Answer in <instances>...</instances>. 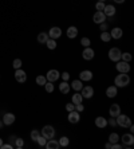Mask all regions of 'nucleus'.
<instances>
[{"label":"nucleus","mask_w":134,"mask_h":149,"mask_svg":"<svg viewBox=\"0 0 134 149\" xmlns=\"http://www.w3.org/2000/svg\"><path fill=\"white\" fill-rule=\"evenodd\" d=\"M71 90V87H70V83L67 82V81H62L59 85V91L62 94H68Z\"/></svg>","instance_id":"nucleus-22"},{"label":"nucleus","mask_w":134,"mask_h":149,"mask_svg":"<svg viewBox=\"0 0 134 149\" xmlns=\"http://www.w3.org/2000/svg\"><path fill=\"white\" fill-rule=\"evenodd\" d=\"M110 149H122V145H121L119 142H114V144H111V148Z\"/></svg>","instance_id":"nucleus-46"},{"label":"nucleus","mask_w":134,"mask_h":149,"mask_svg":"<svg viewBox=\"0 0 134 149\" xmlns=\"http://www.w3.org/2000/svg\"><path fill=\"white\" fill-rule=\"evenodd\" d=\"M98 1H103V3H105V1H106V0H98Z\"/></svg>","instance_id":"nucleus-53"},{"label":"nucleus","mask_w":134,"mask_h":149,"mask_svg":"<svg viewBox=\"0 0 134 149\" xmlns=\"http://www.w3.org/2000/svg\"><path fill=\"white\" fill-rule=\"evenodd\" d=\"M35 82H36V85H39V86H44L46 82H47L46 75H38L36 77V79H35Z\"/></svg>","instance_id":"nucleus-29"},{"label":"nucleus","mask_w":134,"mask_h":149,"mask_svg":"<svg viewBox=\"0 0 134 149\" xmlns=\"http://www.w3.org/2000/svg\"><path fill=\"white\" fill-rule=\"evenodd\" d=\"M60 77H62V81H70V73L68 71H63V73L60 74Z\"/></svg>","instance_id":"nucleus-39"},{"label":"nucleus","mask_w":134,"mask_h":149,"mask_svg":"<svg viewBox=\"0 0 134 149\" xmlns=\"http://www.w3.org/2000/svg\"><path fill=\"white\" fill-rule=\"evenodd\" d=\"M119 141H122V148H133L134 145L133 133H125L122 137H119Z\"/></svg>","instance_id":"nucleus-3"},{"label":"nucleus","mask_w":134,"mask_h":149,"mask_svg":"<svg viewBox=\"0 0 134 149\" xmlns=\"http://www.w3.org/2000/svg\"><path fill=\"white\" fill-rule=\"evenodd\" d=\"M42 136L43 137H46L47 140L54 139V137H55V129H54V126H51V125H46V126H43Z\"/></svg>","instance_id":"nucleus-6"},{"label":"nucleus","mask_w":134,"mask_h":149,"mask_svg":"<svg viewBox=\"0 0 134 149\" xmlns=\"http://www.w3.org/2000/svg\"><path fill=\"white\" fill-rule=\"evenodd\" d=\"M15 140H16V136H11V137H10V140H8V141L11 142V145H14V144H15Z\"/></svg>","instance_id":"nucleus-47"},{"label":"nucleus","mask_w":134,"mask_h":149,"mask_svg":"<svg viewBox=\"0 0 134 149\" xmlns=\"http://www.w3.org/2000/svg\"><path fill=\"white\" fill-rule=\"evenodd\" d=\"M59 145L60 146H68V145H70V140H68V137L62 136V137L59 139Z\"/></svg>","instance_id":"nucleus-32"},{"label":"nucleus","mask_w":134,"mask_h":149,"mask_svg":"<svg viewBox=\"0 0 134 149\" xmlns=\"http://www.w3.org/2000/svg\"><path fill=\"white\" fill-rule=\"evenodd\" d=\"M93 78H94V74H93L91 70H83L79 73V79L82 82H90Z\"/></svg>","instance_id":"nucleus-9"},{"label":"nucleus","mask_w":134,"mask_h":149,"mask_svg":"<svg viewBox=\"0 0 134 149\" xmlns=\"http://www.w3.org/2000/svg\"><path fill=\"white\" fill-rule=\"evenodd\" d=\"M117 95H118V87H117L115 85L109 86L106 89V97L107 98H115Z\"/></svg>","instance_id":"nucleus-17"},{"label":"nucleus","mask_w":134,"mask_h":149,"mask_svg":"<svg viewBox=\"0 0 134 149\" xmlns=\"http://www.w3.org/2000/svg\"><path fill=\"white\" fill-rule=\"evenodd\" d=\"M105 148L106 149H110V148H111V142H110V141L106 142V144H105Z\"/></svg>","instance_id":"nucleus-48"},{"label":"nucleus","mask_w":134,"mask_h":149,"mask_svg":"<svg viewBox=\"0 0 134 149\" xmlns=\"http://www.w3.org/2000/svg\"><path fill=\"white\" fill-rule=\"evenodd\" d=\"M115 69L118 73H126L129 74V71H130V65H129V62H124V61H118V62H115Z\"/></svg>","instance_id":"nucleus-5"},{"label":"nucleus","mask_w":134,"mask_h":149,"mask_svg":"<svg viewBox=\"0 0 134 149\" xmlns=\"http://www.w3.org/2000/svg\"><path fill=\"white\" fill-rule=\"evenodd\" d=\"M102 12L106 15V16L111 17V16H114V15H115L117 8H115V6H113V4H105V8H103Z\"/></svg>","instance_id":"nucleus-15"},{"label":"nucleus","mask_w":134,"mask_h":149,"mask_svg":"<svg viewBox=\"0 0 134 149\" xmlns=\"http://www.w3.org/2000/svg\"><path fill=\"white\" fill-rule=\"evenodd\" d=\"M70 87L73 89V90H75V91H81L82 87H83V82H82L81 79H74L73 82L70 83Z\"/></svg>","instance_id":"nucleus-24"},{"label":"nucleus","mask_w":134,"mask_h":149,"mask_svg":"<svg viewBox=\"0 0 134 149\" xmlns=\"http://www.w3.org/2000/svg\"><path fill=\"white\" fill-rule=\"evenodd\" d=\"M109 141L111 142V144H114V142H119V134H118V133H115V132L110 133Z\"/></svg>","instance_id":"nucleus-31"},{"label":"nucleus","mask_w":134,"mask_h":149,"mask_svg":"<svg viewBox=\"0 0 134 149\" xmlns=\"http://www.w3.org/2000/svg\"><path fill=\"white\" fill-rule=\"evenodd\" d=\"M94 124H95L97 128H99V129H105L106 126H107V120H106L105 117H102V116H98V117L95 118Z\"/></svg>","instance_id":"nucleus-19"},{"label":"nucleus","mask_w":134,"mask_h":149,"mask_svg":"<svg viewBox=\"0 0 134 149\" xmlns=\"http://www.w3.org/2000/svg\"><path fill=\"white\" fill-rule=\"evenodd\" d=\"M21 59H15L14 62H12V66H14L15 70H18V69H21Z\"/></svg>","instance_id":"nucleus-37"},{"label":"nucleus","mask_w":134,"mask_h":149,"mask_svg":"<svg viewBox=\"0 0 134 149\" xmlns=\"http://www.w3.org/2000/svg\"><path fill=\"white\" fill-rule=\"evenodd\" d=\"M109 114H110V117H114V118H115L117 116H119L121 114V106L118 104H113L109 109Z\"/></svg>","instance_id":"nucleus-18"},{"label":"nucleus","mask_w":134,"mask_h":149,"mask_svg":"<svg viewBox=\"0 0 134 149\" xmlns=\"http://www.w3.org/2000/svg\"><path fill=\"white\" fill-rule=\"evenodd\" d=\"M14 146H15V148H18V149L23 148V146H24V141H23V139H20V137H16Z\"/></svg>","instance_id":"nucleus-35"},{"label":"nucleus","mask_w":134,"mask_h":149,"mask_svg":"<svg viewBox=\"0 0 134 149\" xmlns=\"http://www.w3.org/2000/svg\"><path fill=\"white\" fill-rule=\"evenodd\" d=\"M131 59H133V56H131L130 52H122L121 54V61H124V62H131Z\"/></svg>","instance_id":"nucleus-30"},{"label":"nucleus","mask_w":134,"mask_h":149,"mask_svg":"<svg viewBox=\"0 0 134 149\" xmlns=\"http://www.w3.org/2000/svg\"><path fill=\"white\" fill-rule=\"evenodd\" d=\"M66 110H67V111L75 110V105L73 104V102H68V104H66Z\"/></svg>","instance_id":"nucleus-42"},{"label":"nucleus","mask_w":134,"mask_h":149,"mask_svg":"<svg viewBox=\"0 0 134 149\" xmlns=\"http://www.w3.org/2000/svg\"><path fill=\"white\" fill-rule=\"evenodd\" d=\"M129 129H130V133H133V132H134V126H133V124H131L130 126H129Z\"/></svg>","instance_id":"nucleus-50"},{"label":"nucleus","mask_w":134,"mask_h":149,"mask_svg":"<svg viewBox=\"0 0 134 149\" xmlns=\"http://www.w3.org/2000/svg\"><path fill=\"white\" fill-rule=\"evenodd\" d=\"M99 26V30H101V32H103V31H107V23L106 22H103V23H101V24H98Z\"/></svg>","instance_id":"nucleus-43"},{"label":"nucleus","mask_w":134,"mask_h":149,"mask_svg":"<svg viewBox=\"0 0 134 149\" xmlns=\"http://www.w3.org/2000/svg\"><path fill=\"white\" fill-rule=\"evenodd\" d=\"M67 120L70 124H78L79 120H81V116L78 113L77 110H73V111H68V116H67Z\"/></svg>","instance_id":"nucleus-14"},{"label":"nucleus","mask_w":134,"mask_h":149,"mask_svg":"<svg viewBox=\"0 0 134 149\" xmlns=\"http://www.w3.org/2000/svg\"><path fill=\"white\" fill-rule=\"evenodd\" d=\"M115 121H117V126H121V128H125V129H127L131 125L130 117L126 114H122V113H121L119 116H117Z\"/></svg>","instance_id":"nucleus-2"},{"label":"nucleus","mask_w":134,"mask_h":149,"mask_svg":"<svg viewBox=\"0 0 134 149\" xmlns=\"http://www.w3.org/2000/svg\"><path fill=\"white\" fill-rule=\"evenodd\" d=\"M36 142L39 144V146H44L46 145V142H47V139L46 137H43V136H40V137L36 140Z\"/></svg>","instance_id":"nucleus-38"},{"label":"nucleus","mask_w":134,"mask_h":149,"mask_svg":"<svg viewBox=\"0 0 134 149\" xmlns=\"http://www.w3.org/2000/svg\"><path fill=\"white\" fill-rule=\"evenodd\" d=\"M130 83V77L126 73H118V75H115L114 78V85L117 87H126Z\"/></svg>","instance_id":"nucleus-1"},{"label":"nucleus","mask_w":134,"mask_h":149,"mask_svg":"<svg viewBox=\"0 0 134 149\" xmlns=\"http://www.w3.org/2000/svg\"><path fill=\"white\" fill-rule=\"evenodd\" d=\"M15 79L18 81L19 83H24L26 81H27V74H26V71H23L21 69L15 70Z\"/></svg>","instance_id":"nucleus-13"},{"label":"nucleus","mask_w":134,"mask_h":149,"mask_svg":"<svg viewBox=\"0 0 134 149\" xmlns=\"http://www.w3.org/2000/svg\"><path fill=\"white\" fill-rule=\"evenodd\" d=\"M44 146H46L47 149H59L60 148L59 141H57V140H54V139L47 140V142H46V145Z\"/></svg>","instance_id":"nucleus-23"},{"label":"nucleus","mask_w":134,"mask_h":149,"mask_svg":"<svg viewBox=\"0 0 134 149\" xmlns=\"http://www.w3.org/2000/svg\"><path fill=\"white\" fill-rule=\"evenodd\" d=\"M1 144H3V140H1V139H0V145H1Z\"/></svg>","instance_id":"nucleus-52"},{"label":"nucleus","mask_w":134,"mask_h":149,"mask_svg":"<svg viewBox=\"0 0 134 149\" xmlns=\"http://www.w3.org/2000/svg\"><path fill=\"white\" fill-rule=\"evenodd\" d=\"M94 56H95L94 49H91V47H85V49H83V51H82V58L85 59V61H91V59H94Z\"/></svg>","instance_id":"nucleus-8"},{"label":"nucleus","mask_w":134,"mask_h":149,"mask_svg":"<svg viewBox=\"0 0 134 149\" xmlns=\"http://www.w3.org/2000/svg\"><path fill=\"white\" fill-rule=\"evenodd\" d=\"M78 34H79V32H78V28L75 27V26H70L66 31V35L68 39H75L78 36Z\"/></svg>","instance_id":"nucleus-21"},{"label":"nucleus","mask_w":134,"mask_h":149,"mask_svg":"<svg viewBox=\"0 0 134 149\" xmlns=\"http://www.w3.org/2000/svg\"><path fill=\"white\" fill-rule=\"evenodd\" d=\"M121 54H122V51H121L118 47H111V49L109 50V52H107L109 59L114 63L118 62V61H121Z\"/></svg>","instance_id":"nucleus-4"},{"label":"nucleus","mask_w":134,"mask_h":149,"mask_svg":"<svg viewBox=\"0 0 134 149\" xmlns=\"http://www.w3.org/2000/svg\"><path fill=\"white\" fill-rule=\"evenodd\" d=\"M0 148H1V149H14L15 146L11 145L10 142H8V144H1V145H0Z\"/></svg>","instance_id":"nucleus-45"},{"label":"nucleus","mask_w":134,"mask_h":149,"mask_svg":"<svg viewBox=\"0 0 134 149\" xmlns=\"http://www.w3.org/2000/svg\"><path fill=\"white\" fill-rule=\"evenodd\" d=\"M71 102L74 105H78V104H82L83 102V97H82L81 93H75L73 97H71Z\"/></svg>","instance_id":"nucleus-25"},{"label":"nucleus","mask_w":134,"mask_h":149,"mask_svg":"<svg viewBox=\"0 0 134 149\" xmlns=\"http://www.w3.org/2000/svg\"><path fill=\"white\" fill-rule=\"evenodd\" d=\"M47 34H48V38L57 40V39H59L60 36H62V30H60L59 27H51Z\"/></svg>","instance_id":"nucleus-12"},{"label":"nucleus","mask_w":134,"mask_h":149,"mask_svg":"<svg viewBox=\"0 0 134 149\" xmlns=\"http://www.w3.org/2000/svg\"><path fill=\"white\" fill-rule=\"evenodd\" d=\"M46 78H47V81H48V82H57V81L60 78V73L58 71L57 69H51V70H48V71H47Z\"/></svg>","instance_id":"nucleus-7"},{"label":"nucleus","mask_w":134,"mask_h":149,"mask_svg":"<svg viewBox=\"0 0 134 149\" xmlns=\"http://www.w3.org/2000/svg\"><path fill=\"white\" fill-rule=\"evenodd\" d=\"M81 45L83 46V47H90L91 40H90V38H87V36H83V38L81 39Z\"/></svg>","instance_id":"nucleus-36"},{"label":"nucleus","mask_w":134,"mask_h":149,"mask_svg":"<svg viewBox=\"0 0 134 149\" xmlns=\"http://www.w3.org/2000/svg\"><path fill=\"white\" fill-rule=\"evenodd\" d=\"M110 35H111V39H115V40H118V39L122 38L124 31H122V28H119V27H114L113 30L110 31Z\"/></svg>","instance_id":"nucleus-20"},{"label":"nucleus","mask_w":134,"mask_h":149,"mask_svg":"<svg viewBox=\"0 0 134 149\" xmlns=\"http://www.w3.org/2000/svg\"><path fill=\"white\" fill-rule=\"evenodd\" d=\"M15 114H12V113H6V114L3 116V118H1V121H3L4 125H7V126H10V125H12L15 122Z\"/></svg>","instance_id":"nucleus-16"},{"label":"nucleus","mask_w":134,"mask_h":149,"mask_svg":"<svg viewBox=\"0 0 134 149\" xmlns=\"http://www.w3.org/2000/svg\"><path fill=\"white\" fill-rule=\"evenodd\" d=\"M82 97L86 100H90L91 97H94V87L93 86H83L81 90Z\"/></svg>","instance_id":"nucleus-10"},{"label":"nucleus","mask_w":134,"mask_h":149,"mask_svg":"<svg viewBox=\"0 0 134 149\" xmlns=\"http://www.w3.org/2000/svg\"><path fill=\"white\" fill-rule=\"evenodd\" d=\"M107 125H110V126H113V128H115V126H117V121H115V118H114V117L109 118V120H107Z\"/></svg>","instance_id":"nucleus-41"},{"label":"nucleus","mask_w":134,"mask_h":149,"mask_svg":"<svg viewBox=\"0 0 134 149\" xmlns=\"http://www.w3.org/2000/svg\"><path fill=\"white\" fill-rule=\"evenodd\" d=\"M101 40L102 42H105V43H109L110 40H111V35H110V32H107V31H103V32H101Z\"/></svg>","instance_id":"nucleus-28"},{"label":"nucleus","mask_w":134,"mask_h":149,"mask_svg":"<svg viewBox=\"0 0 134 149\" xmlns=\"http://www.w3.org/2000/svg\"><path fill=\"white\" fill-rule=\"evenodd\" d=\"M30 137H31L32 141H35V142H36V140H38L39 137H40V132H39L38 129H34V130H32V132L30 133Z\"/></svg>","instance_id":"nucleus-33"},{"label":"nucleus","mask_w":134,"mask_h":149,"mask_svg":"<svg viewBox=\"0 0 134 149\" xmlns=\"http://www.w3.org/2000/svg\"><path fill=\"white\" fill-rule=\"evenodd\" d=\"M95 8H97V11H103V8H105V3H103V1H97Z\"/></svg>","instance_id":"nucleus-40"},{"label":"nucleus","mask_w":134,"mask_h":149,"mask_svg":"<svg viewBox=\"0 0 134 149\" xmlns=\"http://www.w3.org/2000/svg\"><path fill=\"white\" fill-rule=\"evenodd\" d=\"M106 15L103 14L102 11H97L95 14L93 15V22L95 23V24H101V23H103V22H106Z\"/></svg>","instance_id":"nucleus-11"},{"label":"nucleus","mask_w":134,"mask_h":149,"mask_svg":"<svg viewBox=\"0 0 134 149\" xmlns=\"http://www.w3.org/2000/svg\"><path fill=\"white\" fill-rule=\"evenodd\" d=\"M47 40H48V34H47V32H40V34L38 35V43L46 45Z\"/></svg>","instance_id":"nucleus-26"},{"label":"nucleus","mask_w":134,"mask_h":149,"mask_svg":"<svg viewBox=\"0 0 134 149\" xmlns=\"http://www.w3.org/2000/svg\"><path fill=\"white\" fill-rule=\"evenodd\" d=\"M44 89H46L47 93H52L54 90H55V86H54V82H48L47 81L46 85H44Z\"/></svg>","instance_id":"nucleus-34"},{"label":"nucleus","mask_w":134,"mask_h":149,"mask_svg":"<svg viewBox=\"0 0 134 149\" xmlns=\"http://www.w3.org/2000/svg\"><path fill=\"white\" fill-rule=\"evenodd\" d=\"M75 110H77L78 113H82V111L85 110V106H83V104H78V105H75Z\"/></svg>","instance_id":"nucleus-44"},{"label":"nucleus","mask_w":134,"mask_h":149,"mask_svg":"<svg viewBox=\"0 0 134 149\" xmlns=\"http://www.w3.org/2000/svg\"><path fill=\"white\" fill-rule=\"evenodd\" d=\"M3 126H4V124H3V121L0 120V129H3Z\"/></svg>","instance_id":"nucleus-51"},{"label":"nucleus","mask_w":134,"mask_h":149,"mask_svg":"<svg viewBox=\"0 0 134 149\" xmlns=\"http://www.w3.org/2000/svg\"><path fill=\"white\" fill-rule=\"evenodd\" d=\"M113 1H115L117 4H122V3H125V0H113Z\"/></svg>","instance_id":"nucleus-49"},{"label":"nucleus","mask_w":134,"mask_h":149,"mask_svg":"<svg viewBox=\"0 0 134 149\" xmlns=\"http://www.w3.org/2000/svg\"><path fill=\"white\" fill-rule=\"evenodd\" d=\"M46 46H47V49H48V50H55V49H57V46H58V43H57V40H55V39L48 38V40L46 42Z\"/></svg>","instance_id":"nucleus-27"}]
</instances>
